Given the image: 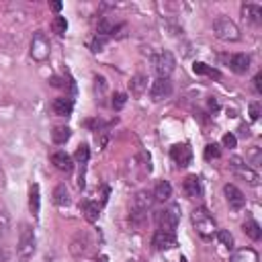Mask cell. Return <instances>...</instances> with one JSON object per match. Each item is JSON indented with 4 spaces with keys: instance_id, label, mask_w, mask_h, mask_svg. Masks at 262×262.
<instances>
[{
    "instance_id": "cell-1",
    "label": "cell",
    "mask_w": 262,
    "mask_h": 262,
    "mask_svg": "<svg viewBox=\"0 0 262 262\" xmlns=\"http://www.w3.org/2000/svg\"><path fill=\"white\" fill-rule=\"evenodd\" d=\"M190 221H192V225H194L196 233H199L201 237H205V239L213 237V235H215V231H217L215 219H213V215H211L205 207H196V209L190 213Z\"/></svg>"
},
{
    "instance_id": "cell-2",
    "label": "cell",
    "mask_w": 262,
    "mask_h": 262,
    "mask_svg": "<svg viewBox=\"0 0 262 262\" xmlns=\"http://www.w3.org/2000/svg\"><path fill=\"white\" fill-rule=\"evenodd\" d=\"M35 254V231L29 223L20 225V233H18V246H16V258L20 262H27L29 258H33Z\"/></svg>"
},
{
    "instance_id": "cell-3",
    "label": "cell",
    "mask_w": 262,
    "mask_h": 262,
    "mask_svg": "<svg viewBox=\"0 0 262 262\" xmlns=\"http://www.w3.org/2000/svg\"><path fill=\"white\" fill-rule=\"evenodd\" d=\"M213 33L221 41H239V29L227 16H217L213 20Z\"/></svg>"
},
{
    "instance_id": "cell-4",
    "label": "cell",
    "mask_w": 262,
    "mask_h": 262,
    "mask_svg": "<svg viewBox=\"0 0 262 262\" xmlns=\"http://www.w3.org/2000/svg\"><path fill=\"white\" fill-rule=\"evenodd\" d=\"M151 205H154V194L147 190H139L131 201V219L141 221L145 217V213L151 209Z\"/></svg>"
},
{
    "instance_id": "cell-5",
    "label": "cell",
    "mask_w": 262,
    "mask_h": 262,
    "mask_svg": "<svg viewBox=\"0 0 262 262\" xmlns=\"http://www.w3.org/2000/svg\"><path fill=\"white\" fill-rule=\"evenodd\" d=\"M49 51H51V45H49V39L43 31H37L31 39V57L35 61H45L49 57Z\"/></svg>"
},
{
    "instance_id": "cell-6",
    "label": "cell",
    "mask_w": 262,
    "mask_h": 262,
    "mask_svg": "<svg viewBox=\"0 0 262 262\" xmlns=\"http://www.w3.org/2000/svg\"><path fill=\"white\" fill-rule=\"evenodd\" d=\"M151 63H154V70H156L158 78H170V74L176 68V59H174V55L170 51H162V53L154 55Z\"/></svg>"
},
{
    "instance_id": "cell-7",
    "label": "cell",
    "mask_w": 262,
    "mask_h": 262,
    "mask_svg": "<svg viewBox=\"0 0 262 262\" xmlns=\"http://www.w3.org/2000/svg\"><path fill=\"white\" fill-rule=\"evenodd\" d=\"M229 166H231V170H233L237 176H242L250 186H258V182H260L258 172H256L254 168H250L248 164H244V160H242V158L233 156V158L229 160Z\"/></svg>"
},
{
    "instance_id": "cell-8",
    "label": "cell",
    "mask_w": 262,
    "mask_h": 262,
    "mask_svg": "<svg viewBox=\"0 0 262 262\" xmlns=\"http://www.w3.org/2000/svg\"><path fill=\"white\" fill-rule=\"evenodd\" d=\"M158 223H160V229L162 231H168V233H174L176 235V227H178V207L172 205L164 211L158 213Z\"/></svg>"
},
{
    "instance_id": "cell-9",
    "label": "cell",
    "mask_w": 262,
    "mask_h": 262,
    "mask_svg": "<svg viewBox=\"0 0 262 262\" xmlns=\"http://www.w3.org/2000/svg\"><path fill=\"white\" fill-rule=\"evenodd\" d=\"M223 194H225V201H227L231 211H242L246 207V196L235 184H225L223 186Z\"/></svg>"
},
{
    "instance_id": "cell-10",
    "label": "cell",
    "mask_w": 262,
    "mask_h": 262,
    "mask_svg": "<svg viewBox=\"0 0 262 262\" xmlns=\"http://www.w3.org/2000/svg\"><path fill=\"white\" fill-rule=\"evenodd\" d=\"M170 94H172V82H170V78H156L154 84H151V88H149L151 100L154 102H160V100L168 98Z\"/></svg>"
},
{
    "instance_id": "cell-11",
    "label": "cell",
    "mask_w": 262,
    "mask_h": 262,
    "mask_svg": "<svg viewBox=\"0 0 262 262\" xmlns=\"http://www.w3.org/2000/svg\"><path fill=\"white\" fill-rule=\"evenodd\" d=\"M170 158L176 162V166L186 168V166L192 162V149H190L188 143H176V145H172V149H170Z\"/></svg>"
},
{
    "instance_id": "cell-12",
    "label": "cell",
    "mask_w": 262,
    "mask_h": 262,
    "mask_svg": "<svg viewBox=\"0 0 262 262\" xmlns=\"http://www.w3.org/2000/svg\"><path fill=\"white\" fill-rule=\"evenodd\" d=\"M90 250H92V239H90V235H88L86 231H78V233L74 235L72 244H70V252H72L74 256H86Z\"/></svg>"
},
{
    "instance_id": "cell-13",
    "label": "cell",
    "mask_w": 262,
    "mask_h": 262,
    "mask_svg": "<svg viewBox=\"0 0 262 262\" xmlns=\"http://www.w3.org/2000/svg\"><path fill=\"white\" fill-rule=\"evenodd\" d=\"M182 190L188 199H201L203 196V186H201V178L196 174H188L182 180Z\"/></svg>"
},
{
    "instance_id": "cell-14",
    "label": "cell",
    "mask_w": 262,
    "mask_h": 262,
    "mask_svg": "<svg viewBox=\"0 0 262 262\" xmlns=\"http://www.w3.org/2000/svg\"><path fill=\"white\" fill-rule=\"evenodd\" d=\"M227 63H229V70H231V72H235V74H246V72L250 70L252 59H250V55H246V53H233V55L227 57Z\"/></svg>"
},
{
    "instance_id": "cell-15",
    "label": "cell",
    "mask_w": 262,
    "mask_h": 262,
    "mask_svg": "<svg viewBox=\"0 0 262 262\" xmlns=\"http://www.w3.org/2000/svg\"><path fill=\"white\" fill-rule=\"evenodd\" d=\"M151 244H154L156 250H170V248H176V235L158 229L154 233V237H151Z\"/></svg>"
},
{
    "instance_id": "cell-16",
    "label": "cell",
    "mask_w": 262,
    "mask_h": 262,
    "mask_svg": "<svg viewBox=\"0 0 262 262\" xmlns=\"http://www.w3.org/2000/svg\"><path fill=\"white\" fill-rule=\"evenodd\" d=\"M51 164L59 170V172H72L74 170V160H72V156L70 154H66V151H55V154H51Z\"/></svg>"
},
{
    "instance_id": "cell-17",
    "label": "cell",
    "mask_w": 262,
    "mask_h": 262,
    "mask_svg": "<svg viewBox=\"0 0 262 262\" xmlns=\"http://www.w3.org/2000/svg\"><path fill=\"white\" fill-rule=\"evenodd\" d=\"M51 106H53V113L57 117H70L74 111V100L70 96H57Z\"/></svg>"
},
{
    "instance_id": "cell-18",
    "label": "cell",
    "mask_w": 262,
    "mask_h": 262,
    "mask_svg": "<svg viewBox=\"0 0 262 262\" xmlns=\"http://www.w3.org/2000/svg\"><path fill=\"white\" fill-rule=\"evenodd\" d=\"M80 211H82V215H84V219H86V221H90V223L98 221L100 209H98V205H96L94 201H88V199L80 201Z\"/></svg>"
},
{
    "instance_id": "cell-19",
    "label": "cell",
    "mask_w": 262,
    "mask_h": 262,
    "mask_svg": "<svg viewBox=\"0 0 262 262\" xmlns=\"http://www.w3.org/2000/svg\"><path fill=\"white\" fill-rule=\"evenodd\" d=\"M242 14L252 25H262V6H258V4H244L242 6Z\"/></svg>"
},
{
    "instance_id": "cell-20",
    "label": "cell",
    "mask_w": 262,
    "mask_h": 262,
    "mask_svg": "<svg viewBox=\"0 0 262 262\" xmlns=\"http://www.w3.org/2000/svg\"><path fill=\"white\" fill-rule=\"evenodd\" d=\"M154 201H168L170 196H172V184L168 182V180H160L156 186H154Z\"/></svg>"
},
{
    "instance_id": "cell-21",
    "label": "cell",
    "mask_w": 262,
    "mask_h": 262,
    "mask_svg": "<svg viewBox=\"0 0 262 262\" xmlns=\"http://www.w3.org/2000/svg\"><path fill=\"white\" fill-rule=\"evenodd\" d=\"M242 229H244V233H246L250 239H254V242H258V239L262 237V227H260V225H258V221H254L252 217L244 221Z\"/></svg>"
},
{
    "instance_id": "cell-22",
    "label": "cell",
    "mask_w": 262,
    "mask_h": 262,
    "mask_svg": "<svg viewBox=\"0 0 262 262\" xmlns=\"http://www.w3.org/2000/svg\"><path fill=\"white\" fill-rule=\"evenodd\" d=\"M53 203L57 205V207H66V205H70V190H68V186L66 184H57L55 188H53Z\"/></svg>"
},
{
    "instance_id": "cell-23",
    "label": "cell",
    "mask_w": 262,
    "mask_h": 262,
    "mask_svg": "<svg viewBox=\"0 0 262 262\" xmlns=\"http://www.w3.org/2000/svg\"><path fill=\"white\" fill-rule=\"evenodd\" d=\"M29 209L35 217H39V209H41V194H39V184H31L29 190Z\"/></svg>"
},
{
    "instance_id": "cell-24",
    "label": "cell",
    "mask_w": 262,
    "mask_h": 262,
    "mask_svg": "<svg viewBox=\"0 0 262 262\" xmlns=\"http://www.w3.org/2000/svg\"><path fill=\"white\" fill-rule=\"evenodd\" d=\"M229 262H258V254L252 248H239Z\"/></svg>"
},
{
    "instance_id": "cell-25",
    "label": "cell",
    "mask_w": 262,
    "mask_h": 262,
    "mask_svg": "<svg viewBox=\"0 0 262 262\" xmlns=\"http://www.w3.org/2000/svg\"><path fill=\"white\" fill-rule=\"evenodd\" d=\"M145 88H147V78H145L143 74H137V76L131 78V82H129V90H131L133 96H141Z\"/></svg>"
},
{
    "instance_id": "cell-26",
    "label": "cell",
    "mask_w": 262,
    "mask_h": 262,
    "mask_svg": "<svg viewBox=\"0 0 262 262\" xmlns=\"http://www.w3.org/2000/svg\"><path fill=\"white\" fill-rule=\"evenodd\" d=\"M192 72H194V74L209 76V78H215V80L221 78V72H219L217 68H211V66H207V63H203V61H194V63H192Z\"/></svg>"
},
{
    "instance_id": "cell-27",
    "label": "cell",
    "mask_w": 262,
    "mask_h": 262,
    "mask_svg": "<svg viewBox=\"0 0 262 262\" xmlns=\"http://www.w3.org/2000/svg\"><path fill=\"white\" fill-rule=\"evenodd\" d=\"M70 135H72V129H70V127H63V125L53 127V131H51V139H53V143H57V145L66 143V141L70 139Z\"/></svg>"
},
{
    "instance_id": "cell-28",
    "label": "cell",
    "mask_w": 262,
    "mask_h": 262,
    "mask_svg": "<svg viewBox=\"0 0 262 262\" xmlns=\"http://www.w3.org/2000/svg\"><path fill=\"white\" fill-rule=\"evenodd\" d=\"M51 29H53L55 35L63 37L66 31H68V20H66V16H59V14H57V16L53 18V23H51Z\"/></svg>"
},
{
    "instance_id": "cell-29",
    "label": "cell",
    "mask_w": 262,
    "mask_h": 262,
    "mask_svg": "<svg viewBox=\"0 0 262 262\" xmlns=\"http://www.w3.org/2000/svg\"><path fill=\"white\" fill-rule=\"evenodd\" d=\"M88 158H90V147H88L86 143L78 145V149H76V154H74V160L84 166V164H88Z\"/></svg>"
},
{
    "instance_id": "cell-30",
    "label": "cell",
    "mask_w": 262,
    "mask_h": 262,
    "mask_svg": "<svg viewBox=\"0 0 262 262\" xmlns=\"http://www.w3.org/2000/svg\"><path fill=\"white\" fill-rule=\"evenodd\" d=\"M215 235H217V239H219L227 250H233V235H231L227 229H217Z\"/></svg>"
},
{
    "instance_id": "cell-31",
    "label": "cell",
    "mask_w": 262,
    "mask_h": 262,
    "mask_svg": "<svg viewBox=\"0 0 262 262\" xmlns=\"http://www.w3.org/2000/svg\"><path fill=\"white\" fill-rule=\"evenodd\" d=\"M246 158H248V164H252L254 168L260 166V162H262V151H260V147H256V145L250 147V151H248Z\"/></svg>"
},
{
    "instance_id": "cell-32",
    "label": "cell",
    "mask_w": 262,
    "mask_h": 262,
    "mask_svg": "<svg viewBox=\"0 0 262 262\" xmlns=\"http://www.w3.org/2000/svg\"><path fill=\"white\" fill-rule=\"evenodd\" d=\"M108 43V37H102V35H94V39L90 41V49L94 51V53H98V51H102L104 49V45Z\"/></svg>"
},
{
    "instance_id": "cell-33",
    "label": "cell",
    "mask_w": 262,
    "mask_h": 262,
    "mask_svg": "<svg viewBox=\"0 0 262 262\" xmlns=\"http://www.w3.org/2000/svg\"><path fill=\"white\" fill-rule=\"evenodd\" d=\"M221 156V147L217 143H209L205 147V160H217Z\"/></svg>"
},
{
    "instance_id": "cell-34",
    "label": "cell",
    "mask_w": 262,
    "mask_h": 262,
    "mask_svg": "<svg viewBox=\"0 0 262 262\" xmlns=\"http://www.w3.org/2000/svg\"><path fill=\"white\" fill-rule=\"evenodd\" d=\"M125 102H127V94H123V92H115L113 94V102L111 104H113L115 111H121L125 106Z\"/></svg>"
},
{
    "instance_id": "cell-35",
    "label": "cell",
    "mask_w": 262,
    "mask_h": 262,
    "mask_svg": "<svg viewBox=\"0 0 262 262\" xmlns=\"http://www.w3.org/2000/svg\"><path fill=\"white\" fill-rule=\"evenodd\" d=\"M104 90H106V80H104V76H94V92H96L98 96H102Z\"/></svg>"
},
{
    "instance_id": "cell-36",
    "label": "cell",
    "mask_w": 262,
    "mask_h": 262,
    "mask_svg": "<svg viewBox=\"0 0 262 262\" xmlns=\"http://www.w3.org/2000/svg\"><path fill=\"white\" fill-rule=\"evenodd\" d=\"M221 143H223L225 147H229V149H233V147L237 145V137H235L233 133H225V135H223V139H221Z\"/></svg>"
},
{
    "instance_id": "cell-37",
    "label": "cell",
    "mask_w": 262,
    "mask_h": 262,
    "mask_svg": "<svg viewBox=\"0 0 262 262\" xmlns=\"http://www.w3.org/2000/svg\"><path fill=\"white\" fill-rule=\"evenodd\" d=\"M258 117H260V102L256 100V102L250 104V119L252 121H258Z\"/></svg>"
},
{
    "instance_id": "cell-38",
    "label": "cell",
    "mask_w": 262,
    "mask_h": 262,
    "mask_svg": "<svg viewBox=\"0 0 262 262\" xmlns=\"http://www.w3.org/2000/svg\"><path fill=\"white\" fill-rule=\"evenodd\" d=\"M8 258H10V248L0 246V262H8Z\"/></svg>"
},
{
    "instance_id": "cell-39",
    "label": "cell",
    "mask_w": 262,
    "mask_h": 262,
    "mask_svg": "<svg viewBox=\"0 0 262 262\" xmlns=\"http://www.w3.org/2000/svg\"><path fill=\"white\" fill-rule=\"evenodd\" d=\"M254 88H256V92H258V94L262 92V74H260V72L254 76Z\"/></svg>"
},
{
    "instance_id": "cell-40",
    "label": "cell",
    "mask_w": 262,
    "mask_h": 262,
    "mask_svg": "<svg viewBox=\"0 0 262 262\" xmlns=\"http://www.w3.org/2000/svg\"><path fill=\"white\" fill-rule=\"evenodd\" d=\"M209 108H211L213 113H215V111H219V102H217V98H215V96H211V98H209Z\"/></svg>"
},
{
    "instance_id": "cell-41",
    "label": "cell",
    "mask_w": 262,
    "mask_h": 262,
    "mask_svg": "<svg viewBox=\"0 0 262 262\" xmlns=\"http://www.w3.org/2000/svg\"><path fill=\"white\" fill-rule=\"evenodd\" d=\"M51 8H53L55 12H59V10H61V2H53V4H51Z\"/></svg>"
},
{
    "instance_id": "cell-42",
    "label": "cell",
    "mask_w": 262,
    "mask_h": 262,
    "mask_svg": "<svg viewBox=\"0 0 262 262\" xmlns=\"http://www.w3.org/2000/svg\"><path fill=\"white\" fill-rule=\"evenodd\" d=\"M98 262H106V258H100V260H98Z\"/></svg>"
}]
</instances>
